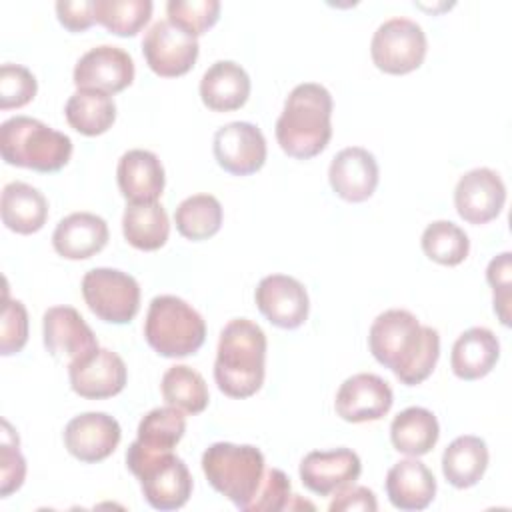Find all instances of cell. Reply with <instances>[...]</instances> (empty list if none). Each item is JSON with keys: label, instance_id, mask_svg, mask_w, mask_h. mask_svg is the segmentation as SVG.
<instances>
[{"label": "cell", "instance_id": "1", "mask_svg": "<svg viewBox=\"0 0 512 512\" xmlns=\"http://www.w3.org/2000/svg\"><path fill=\"white\" fill-rule=\"evenodd\" d=\"M368 346L376 362L392 370L404 386H416L434 372L440 334L432 326H422L412 312L392 308L372 322Z\"/></svg>", "mask_w": 512, "mask_h": 512}, {"label": "cell", "instance_id": "2", "mask_svg": "<svg viewBox=\"0 0 512 512\" xmlns=\"http://www.w3.org/2000/svg\"><path fill=\"white\" fill-rule=\"evenodd\" d=\"M266 334L264 330L248 320H230L218 338L214 380L218 390L230 398H250L262 384L266 374Z\"/></svg>", "mask_w": 512, "mask_h": 512}, {"label": "cell", "instance_id": "3", "mask_svg": "<svg viewBox=\"0 0 512 512\" xmlns=\"http://www.w3.org/2000/svg\"><path fill=\"white\" fill-rule=\"evenodd\" d=\"M332 94L316 82L292 88L276 120V140L296 160L318 156L332 138Z\"/></svg>", "mask_w": 512, "mask_h": 512}, {"label": "cell", "instance_id": "4", "mask_svg": "<svg viewBox=\"0 0 512 512\" xmlns=\"http://www.w3.org/2000/svg\"><path fill=\"white\" fill-rule=\"evenodd\" d=\"M0 154L10 166L48 174L70 162L72 140L36 118L12 116L0 126Z\"/></svg>", "mask_w": 512, "mask_h": 512}, {"label": "cell", "instance_id": "5", "mask_svg": "<svg viewBox=\"0 0 512 512\" xmlns=\"http://www.w3.org/2000/svg\"><path fill=\"white\" fill-rule=\"evenodd\" d=\"M208 484L238 510L248 508L264 478V454L252 444L214 442L202 454Z\"/></svg>", "mask_w": 512, "mask_h": 512}, {"label": "cell", "instance_id": "6", "mask_svg": "<svg viewBox=\"0 0 512 512\" xmlns=\"http://www.w3.org/2000/svg\"><path fill=\"white\" fill-rule=\"evenodd\" d=\"M144 338L164 358H186L204 344L206 322L186 300L162 294L152 298L148 306Z\"/></svg>", "mask_w": 512, "mask_h": 512}, {"label": "cell", "instance_id": "7", "mask_svg": "<svg viewBox=\"0 0 512 512\" xmlns=\"http://www.w3.org/2000/svg\"><path fill=\"white\" fill-rule=\"evenodd\" d=\"M126 466L140 480L142 494L154 510H178L188 502L192 476L174 452L144 454L128 446Z\"/></svg>", "mask_w": 512, "mask_h": 512}, {"label": "cell", "instance_id": "8", "mask_svg": "<svg viewBox=\"0 0 512 512\" xmlns=\"http://www.w3.org/2000/svg\"><path fill=\"white\" fill-rule=\"evenodd\" d=\"M80 288L90 312L108 324H128L140 310L136 278L118 268L88 270Z\"/></svg>", "mask_w": 512, "mask_h": 512}, {"label": "cell", "instance_id": "9", "mask_svg": "<svg viewBox=\"0 0 512 512\" xmlns=\"http://www.w3.org/2000/svg\"><path fill=\"white\" fill-rule=\"evenodd\" d=\"M428 42L422 26L410 18L382 22L370 42V56L378 70L394 76L414 72L426 58Z\"/></svg>", "mask_w": 512, "mask_h": 512}, {"label": "cell", "instance_id": "10", "mask_svg": "<svg viewBox=\"0 0 512 512\" xmlns=\"http://www.w3.org/2000/svg\"><path fill=\"white\" fill-rule=\"evenodd\" d=\"M198 52V38L174 26L168 18L154 22L142 40L148 68L162 78H178L190 72Z\"/></svg>", "mask_w": 512, "mask_h": 512}, {"label": "cell", "instance_id": "11", "mask_svg": "<svg viewBox=\"0 0 512 512\" xmlns=\"http://www.w3.org/2000/svg\"><path fill=\"white\" fill-rule=\"evenodd\" d=\"M218 166L232 176H250L266 162V138L250 122H228L220 126L212 140Z\"/></svg>", "mask_w": 512, "mask_h": 512}, {"label": "cell", "instance_id": "12", "mask_svg": "<svg viewBox=\"0 0 512 512\" xmlns=\"http://www.w3.org/2000/svg\"><path fill=\"white\" fill-rule=\"evenodd\" d=\"M506 202V186L492 168H474L460 176L454 188L458 216L474 226L498 218Z\"/></svg>", "mask_w": 512, "mask_h": 512}, {"label": "cell", "instance_id": "13", "mask_svg": "<svg viewBox=\"0 0 512 512\" xmlns=\"http://www.w3.org/2000/svg\"><path fill=\"white\" fill-rule=\"evenodd\" d=\"M254 300L262 316L284 330L300 328L310 310V300L304 284L286 274L264 276L254 292Z\"/></svg>", "mask_w": 512, "mask_h": 512}, {"label": "cell", "instance_id": "14", "mask_svg": "<svg viewBox=\"0 0 512 512\" xmlns=\"http://www.w3.org/2000/svg\"><path fill=\"white\" fill-rule=\"evenodd\" d=\"M70 388L88 400H104L120 394L128 380L124 360L108 350L96 348L92 354L68 364Z\"/></svg>", "mask_w": 512, "mask_h": 512}, {"label": "cell", "instance_id": "15", "mask_svg": "<svg viewBox=\"0 0 512 512\" xmlns=\"http://www.w3.org/2000/svg\"><path fill=\"white\" fill-rule=\"evenodd\" d=\"M394 402L390 384L378 374L360 372L346 378L334 400L336 414L352 424L384 418Z\"/></svg>", "mask_w": 512, "mask_h": 512}, {"label": "cell", "instance_id": "16", "mask_svg": "<svg viewBox=\"0 0 512 512\" xmlns=\"http://www.w3.org/2000/svg\"><path fill=\"white\" fill-rule=\"evenodd\" d=\"M72 80L78 90H100L112 96L132 84L134 60L126 50L102 44L80 56L74 66Z\"/></svg>", "mask_w": 512, "mask_h": 512}, {"label": "cell", "instance_id": "17", "mask_svg": "<svg viewBox=\"0 0 512 512\" xmlns=\"http://www.w3.org/2000/svg\"><path fill=\"white\" fill-rule=\"evenodd\" d=\"M62 436L66 450L76 460L96 464L118 448L122 430L118 420L106 412H84L66 424Z\"/></svg>", "mask_w": 512, "mask_h": 512}, {"label": "cell", "instance_id": "18", "mask_svg": "<svg viewBox=\"0 0 512 512\" xmlns=\"http://www.w3.org/2000/svg\"><path fill=\"white\" fill-rule=\"evenodd\" d=\"M44 346L50 356L64 360H80L92 354L98 346L96 334L72 306H52L42 316Z\"/></svg>", "mask_w": 512, "mask_h": 512}, {"label": "cell", "instance_id": "19", "mask_svg": "<svg viewBox=\"0 0 512 512\" xmlns=\"http://www.w3.org/2000/svg\"><path fill=\"white\" fill-rule=\"evenodd\" d=\"M298 472L302 484L310 492L318 496H330L358 480L362 462L350 448L312 450L302 458Z\"/></svg>", "mask_w": 512, "mask_h": 512}, {"label": "cell", "instance_id": "20", "mask_svg": "<svg viewBox=\"0 0 512 512\" xmlns=\"http://www.w3.org/2000/svg\"><path fill=\"white\" fill-rule=\"evenodd\" d=\"M378 178V162L374 154L362 146L342 148L328 168L330 188L346 202L368 200L378 186Z\"/></svg>", "mask_w": 512, "mask_h": 512}, {"label": "cell", "instance_id": "21", "mask_svg": "<svg viewBox=\"0 0 512 512\" xmlns=\"http://www.w3.org/2000/svg\"><path fill=\"white\" fill-rule=\"evenodd\" d=\"M116 180L128 204L158 202L166 184L164 166L160 158L154 152L142 148L128 150L120 156Z\"/></svg>", "mask_w": 512, "mask_h": 512}, {"label": "cell", "instance_id": "22", "mask_svg": "<svg viewBox=\"0 0 512 512\" xmlns=\"http://www.w3.org/2000/svg\"><path fill=\"white\" fill-rule=\"evenodd\" d=\"M108 236V224L102 216L72 212L56 224L52 246L66 260H86L108 244Z\"/></svg>", "mask_w": 512, "mask_h": 512}, {"label": "cell", "instance_id": "23", "mask_svg": "<svg viewBox=\"0 0 512 512\" xmlns=\"http://www.w3.org/2000/svg\"><path fill=\"white\" fill-rule=\"evenodd\" d=\"M386 494L398 510H424L436 496V478L424 462L410 456L388 470Z\"/></svg>", "mask_w": 512, "mask_h": 512}, {"label": "cell", "instance_id": "24", "mask_svg": "<svg viewBox=\"0 0 512 512\" xmlns=\"http://www.w3.org/2000/svg\"><path fill=\"white\" fill-rule=\"evenodd\" d=\"M500 358V342L496 334L484 326L464 330L450 354V366L460 380H480L492 372Z\"/></svg>", "mask_w": 512, "mask_h": 512}, {"label": "cell", "instance_id": "25", "mask_svg": "<svg viewBox=\"0 0 512 512\" xmlns=\"http://www.w3.org/2000/svg\"><path fill=\"white\" fill-rule=\"evenodd\" d=\"M250 76L232 60L214 62L200 80V98L212 112H232L246 104Z\"/></svg>", "mask_w": 512, "mask_h": 512}, {"label": "cell", "instance_id": "26", "mask_svg": "<svg viewBox=\"0 0 512 512\" xmlns=\"http://www.w3.org/2000/svg\"><path fill=\"white\" fill-rule=\"evenodd\" d=\"M2 224L16 234H34L48 220V200L26 182H8L0 198Z\"/></svg>", "mask_w": 512, "mask_h": 512}, {"label": "cell", "instance_id": "27", "mask_svg": "<svg viewBox=\"0 0 512 512\" xmlns=\"http://www.w3.org/2000/svg\"><path fill=\"white\" fill-rule=\"evenodd\" d=\"M488 446L480 436L454 438L442 454V474L454 488L476 486L488 468Z\"/></svg>", "mask_w": 512, "mask_h": 512}, {"label": "cell", "instance_id": "28", "mask_svg": "<svg viewBox=\"0 0 512 512\" xmlns=\"http://www.w3.org/2000/svg\"><path fill=\"white\" fill-rule=\"evenodd\" d=\"M440 436L436 416L422 406H410L398 412L390 424L392 446L406 456L428 454Z\"/></svg>", "mask_w": 512, "mask_h": 512}, {"label": "cell", "instance_id": "29", "mask_svg": "<svg viewBox=\"0 0 512 512\" xmlns=\"http://www.w3.org/2000/svg\"><path fill=\"white\" fill-rule=\"evenodd\" d=\"M64 116L76 132L84 136H100L112 128L116 120V104L106 92L80 88L68 98Z\"/></svg>", "mask_w": 512, "mask_h": 512}, {"label": "cell", "instance_id": "30", "mask_svg": "<svg viewBox=\"0 0 512 512\" xmlns=\"http://www.w3.org/2000/svg\"><path fill=\"white\" fill-rule=\"evenodd\" d=\"M122 234L126 242L144 252L162 248L170 234L168 214L162 204H128L122 216Z\"/></svg>", "mask_w": 512, "mask_h": 512}, {"label": "cell", "instance_id": "31", "mask_svg": "<svg viewBox=\"0 0 512 512\" xmlns=\"http://www.w3.org/2000/svg\"><path fill=\"white\" fill-rule=\"evenodd\" d=\"M186 418L184 412L174 406H162L150 410L138 424V436L130 448L144 454L172 452L184 438Z\"/></svg>", "mask_w": 512, "mask_h": 512}, {"label": "cell", "instance_id": "32", "mask_svg": "<svg viewBox=\"0 0 512 512\" xmlns=\"http://www.w3.org/2000/svg\"><path fill=\"white\" fill-rule=\"evenodd\" d=\"M222 204L212 194H194L184 198L176 212L174 224L180 236L192 242L212 238L222 226Z\"/></svg>", "mask_w": 512, "mask_h": 512}, {"label": "cell", "instance_id": "33", "mask_svg": "<svg viewBox=\"0 0 512 512\" xmlns=\"http://www.w3.org/2000/svg\"><path fill=\"white\" fill-rule=\"evenodd\" d=\"M162 398L168 406L182 410L184 414H200L206 410L210 394L206 380L200 372L186 364L170 366L160 382Z\"/></svg>", "mask_w": 512, "mask_h": 512}, {"label": "cell", "instance_id": "34", "mask_svg": "<svg viewBox=\"0 0 512 512\" xmlns=\"http://www.w3.org/2000/svg\"><path fill=\"white\" fill-rule=\"evenodd\" d=\"M424 254L442 266H458L470 252L468 234L450 220H434L420 238Z\"/></svg>", "mask_w": 512, "mask_h": 512}, {"label": "cell", "instance_id": "35", "mask_svg": "<svg viewBox=\"0 0 512 512\" xmlns=\"http://www.w3.org/2000/svg\"><path fill=\"white\" fill-rule=\"evenodd\" d=\"M150 16V0H94V20L122 38L136 36Z\"/></svg>", "mask_w": 512, "mask_h": 512}, {"label": "cell", "instance_id": "36", "mask_svg": "<svg viewBox=\"0 0 512 512\" xmlns=\"http://www.w3.org/2000/svg\"><path fill=\"white\" fill-rule=\"evenodd\" d=\"M166 14L174 26L198 38L218 22L220 2L218 0H170L166 4Z\"/></svg>", "mask_w": 512, "mask_h": 512}, {"label": "cell", "instance_id": "37", "mask_svg": "<svg viewBox=\"0 0 512 512\" xmlns=\"http://www.w3.org/2000/svg\"><path fill=\"white\" fill-rule=\"evenodd\" d=\"M26 478V460L18 448V436L8 420H2V448H0V496L8 498Z\"/></svg>", "mask_w": 512, "mask_h": 512}, {"label": "cell", "instance_id": "38", "mask_svg": "<svg viewBox=\"0 0 512 512\" xmlns=\"http://www.w3.org/2000/svg\"><path fill=\"white\" fill-rule=\"evenodd\" d=\"M38 82L34 74L20 64H2L0 68V108H22L34 100Z\"/></svg>", "mask_w": 512, "mask_h": 512}, {"label": "cell", "instance_id": "39", "mask_svg": "<svg viewBox=\"0 0 512 512\" xmlns=\"http://www.w3.org/2000/svg\"><path fill=\"white\" fill-rule=\"evenodd\" d=\"M28 342V312L20 300L8 298L4 290V304L0 314V354H18Z\"/></svg>", "mask_w": 512, "mask_h": 512}, {"label": "cell", "instance_id": "40", "mask_svg": "<svg viewBox=\"0 0 512 512\" xmlns=\"http://www.w3.org/2000/svg\"><path fill=\"white\" fill-rule=\"evenodd\" d=\"M292 496L294 494L290 492L288 476L280 468H268L246 512H278L286 508L290 510Z\"/></svg>", "mask_w": 512, "mask_h": 512}, {"label": "cell", "instance_id": "41", "mask_svg": "<svg viewBox=\"0 0 512 512\" xmlns=\"http://www.w3.org/2000/svg\"><path fill=\"white\" fill-rule=\"evenodd\" d=\"M510 252H502L498 254L496 258L490 260L488 268H486V280L488 284L492 286V292H494V312L498 314V320L508 326L510 324V298H512V292H510V270H512V264H510Z\"/></svg>", "mask_w": 512, "mask_h": 512}, {"label": "cell", "instance_id": "42", "mask_svg": "<svg viewBox=\"0 0 512 512\" xmlns=\"http://www.w3.org/2000/svg\"><path fill=\"white\" fill-rule=\"evenodd\" d=\"M330 512H376L378 510V502L376 496L370 488L366 486H356V484H348L344 488H340L338 492H334V498L328 506Z\"/></svg>", "mask_w": 512, "mask_h": 512}, {"label": "cell", "instance_id": "43", "mask_svg": "<svg viewBox=\"0 0 512 512\" xmlns=\"http://www.w3.org/2000/svg\"><path fill=\"white\" fill-rule=\"evenodd\" d=\"M58 22L70 32L88 30L94 20V0H60L56 2Z\"/></svg>", "mask_w": 512, "mask_h": 512}]
</instances>
